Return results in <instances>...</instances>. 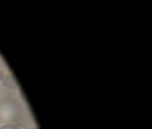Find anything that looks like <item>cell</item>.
Wrapping results in <instances>:
<instances>
[{"instance_id": "cell-2", "label": "cell", "mask_w": 152, "mask_h": 129, "mask_svg": "<svg viewBox=\"0 0 152 129\" xmlns=\"http://www.w3.org/2000/svg\"><path fill=\"white\" fill-rule=\"evenodd\" d=\"M4 77H6V69L3 66V63L0 60V82H2Z\"/></svg>"}, {"instance_id": "cell-3", "label": "cell", "mask_w": 152, "mask_h": 129, "mask_svg": "<svg viewBox=\"0 0 152 129\" xmlns=\"http://www.w3.org/2000/svg\"><path fill=\"white\" fill-rule=\"evenodd\" d=\"M25 129H38V128H37V127L33 126V127H28V128H25Z\"/></svg>"}, {"instance_id": "cell-1", "label": "cell", "mask_w": 152, "mask_h": 129, "mask_svg": "<svg viewBox=\"0 0 152 129\" xmlns=\"http://www.w3.org/2000/svg\"><path fill=\"white\" fill-rule=\"evenodd\" d=\"M0 129H25L24 127H22L20 125L13 122H8V123L0 124Z\"/></svg>"}]
</instances>
